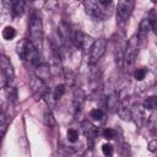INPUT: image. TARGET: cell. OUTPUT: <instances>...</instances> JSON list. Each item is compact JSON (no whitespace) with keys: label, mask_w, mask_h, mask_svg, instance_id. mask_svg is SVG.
<instances>
[{"label":"cell","mask_w":157,"mask_h":157,"mask_svg":"<svg viewBox=\"0 0 157 157\" xmlns=\"http://www.w3.org/2000/svg\"><path fill=\"white\" fill-rule=\"evenodd\" d=\"M25 6H26V4H25V1H22V0L13 1V2L11 4V11H12L13 16H21V15H23V12H25Z\"/></svg>","instance_id":"5bb4252c"},{"label":"cell","mask_w":157,"mask_h":157,"mask_svg":"<svg viewBox=\"0 0 157 157\" xmlns=\"http://www.w3.org/2000/svg\"><path fill=\"white\" fill-rule=\"evenodd\" d=\"M147 72H148L147 67H140V69H137V70L134 72V78L137 80V81H142V80L146 77Z\"/></svg>","instance_id":"603a6c76"},{"label":"cell","mask_w":157,"mask_h":157,"mask_svg":"<svg viewBox=\"0 0 157 157\" xmlns=\"http://www.w3.org/2000/svg\"><path fill=\"white\" fill-rule=\"evenodd\" d=\"M107 108L110 113H114L118 110L119 108V99L117 97V94H110L108 98H107Z\"/></svg>","instance_id":"9a60e30c"},{"label":"cell","mask_w":157,"mask_h":157,"mask_svg":"<svg viewBox=\"0 0 157 157\" xmlns=\"http://www.w3.org/2000/svg\"><path fill=\"white\" fill-rule=\"evenodd\" d=\"M148 21H150V25H151V29L155 32L156 31V13H155V10H152L151 12H150V15H148Z\"/></svg>","instance_id":"f546056e"},{"label":"cell","mask_w":157,"mask_h":157,"mask_svg":"<svg viewBox=\"0 0 157 157\" xmlns=\"http://www.w3.org/2000/svg\"><path fill=\"white\" fill-rule=\"evenodd\" d=\"M6 96L10 97L9 99H11L12 102H15L16 98H17V92H16V90L13 87H6Z\"/></svg>","instance_id":"f1b7e54d"},{"label":"cell","mask_w":157,"mask_h":157,"mask_svg":"<svg viewBox=\"0 0 157 157\" xmlns=\"http://www.w3.org/2000/svg\"><path fill=\"white\" fill-rule=\"evenodd\" d=\"M31 90L34 94L39 96V97H44V94L48 92V88H47V85L45 82L40 81L39 78H37L36 76L32 78L31 81Z\"/></svg>","instance_id":"30bf717a"},{"label":"cell","mask_w":157,"mask_h":157,"mask_svg":"<svg viewBox=\"0 0 157 157\" xmlns=\"http://www.w3.org/2000/svg\"><path fill=\"white\" fill-rule=\"evenodd\" d=\"M103 115H104V113H103V110L101 108H94V109H92L90 112V117L93 120H101L103 118Z\"/></svg>","instance_id":"484cf974"},{"label":"cell","mask_w":157,"mask_h":157,"mask_svg":"<svg viewBox=\"0 0 157 157\" xmlns=\"http://www.w3.org/2000/svg\"><path fill=\"white\" fill-rule=\"evenodd\" d=\"M83 92L81 90H76L75 91V94H74V108L75 110H80L81 105H82V102H83Z\"/></svg>","instance_id":"ac0fdd59"},{"label":"cell","mask_w":157,"mask_h":157,"mask_svg":"<svg viewBox=\"0 0 157 157\" xmlns=\"http://www.w3.org/2000/svg\"><path fill=\"white\" fill-rule=\"evenodd\" d=\"M107 49V40L104 38L96 39L90 49V64H96L104 55Z\"/></svg>","instance_id":"8992f818"},{"label":"cell","mask_w":157,"mask_h":157,"mask_svg":"<svg viewBox=\"0 0 157 157\" xmlns=\"http://www.w3.org/2000/svg\"><path fill=\"white\" fill-rule=\"evenodd\" d=\"M102 135L105 140H113L115 136H117V131L114 129H110V128H105L103 131H102Z\"/></svg>","instance_id":"4316f807"},{"label":"cell","mask_w":157,"mask_h":157,"mask_svg":"<svg viewBox=\"0 0 157 157\" xmlns=\"http://www.w3.org/2000/svg\"><path fill=\"white\" fill-rule=\"evenodd\" d=\"M135 6V1L132 0H121L117 5V21L120 25H124L128 22L132 10Z\"/></svg>","instance_id":"277c9868"},{"label":"cell","mask_w":157,"mask_h":157,"mask_svg":"<svg viewBox=\"0 0 157 157\" xmlns=\"http://www.w3.org/2000/svg\"><path fill=\"white\" fill-rule=\"evenodd\" d=\"M44 123H45L49 128L56 125L55 118H54V115H53V113H52V110H50L49 108H47V109L44 110Z\"/></svg>","instance_id":"ffe728a7"},{"label":"cell","mask_w":157,"mask_h":157,"mask_svg":"<svg viewBox=\"0 0 157 157\" xmlns=\"http://www.w3.org/2000/svg\"><path fill=\"white\" fill-rule=\"evenodd\" d=\"M142 107L147 110H151L153 112L156 108H157V97L156 96H150L147 97L144 102H142Z\"/></svg>","instance_id":"e0dca14e"},{"label":"cell","mask_w":157,"mask_h":157,"mask_svg":"<svg viewBox=\"0 0 157 157\" xmlns=\"http://www.w3.org/2000/svg\"><path fill=\"white\" fill-rule=\"evenodd\" d=\"M130 114H131V119L135 120L136 125L141 126L142 121H144V113L139 104H135V105H132V108H130Z\"/></svg>","instance_id":"7c38bea8"},{"label":"cell","mask_w":157,"mask_h":157,"mask_svg":"<svg viewBox=\"0 0 157 157\" xmlns=\"http://www.w3.org/2000/svg\"><path fill=\"white\" fill-rule=\"evenodd\" d=\"M139 48H140V38L137 34H134L129 38L128 40V44L125 47V50L123 52L124 53V63L130 65L135 61L136 56H137V53H139Z\"/></svg>","instance_id":"7a4b0ae2"},{"label":"cell","mask_w":157,"mask_h":157,"mask_svg":"<svg viewBox=\"0 0 157 157\" xmlns=\"http://www.w3.org/2000/svg\"><path fill=\"white\" fill-rule=\"evenodd\" d=\"M156 147H157V140H156V139H153L152 141H150V142H148L147 148H148V151L155 152V151H156Z\"/></svg>","instance_id":"4dcf8cb0"},{"label":"cell","mask_w":157,"mask_h":157,"mask_svg":"<svg viewBox=\"0 0 157 157\" xmlns=\"http://www.w3.org/2000/svg\"><path fill=\"white\" fill-rule=\"evenodd\" d=\"M70 40L77 49H82V50H86V52L91 49V47H92V44L94 42L90 36H87L86 33L81 32L80 29H75V31L71 32Z\"/></svg>","instance_id":"3957f363"},{"label":"cell","mask_w":157,"mask_h":157,"mask_svg":"<svg viewBox=\"0 0 157 157\" xmlns=\"http://www.w3.org/2000/svg\"><path fill=\"white\" fill-rule=\"evenodd\" d=\"M34 75L37 78H39L43 82H47L48 80H50V69L47 64H38L34 69Z\"/></svg>","instance_id":"8fae6325"},{"label":"cell","mask_w":157,"mask_h":157,"mask_svg":"<svg viewBox=\"0 0 157 157\" xmlns=\"http://www.w3.org/2000/svg\"><path fill=\"white\" fill-rule=\"evenodd\" d=\"M28 42H29V39H21L16 45V53L20 56V59H22V60L25 59V54H26V49H27Z\"/></svg>","instance_id":"2e32d148"},{"label":"cell","mask_w":157,"mask_h":157,"mask_svg":"<svg viewBox=\"0 0 157 157\" xmlns=\"http://www.w3.org/2000/svg\"><path fill=\"white\" fill-rule=\"evenodd\" d=\"M118 114H119V117L123 119V120H131V114H130V108H128L126 105H124V104H121V105H119V108H118Z\"/></svg>","instance_id":"d6986e66"},{"label":"cell","mask_w":157,"mask_h":157,"mask_svg":"<svg viewBox=\"0 0 157 157\" xmlns=\"http://www.w3.org/2000/svg\"><path fill=\"white\" fill-rule=\"evenodd\" d=\"M6 129H7V119L5 118V114L0 113V140L5 135Z\"/></svg>","instance_id":"cb8c5ba5"},{"label":"cell","mask_w":157,"mask_h":157,"mask_svg":"<svg viewBox=\"0 0 157 157\" xmlns=\"http://www.w3.org/2000/svg\"><path fill=\"white\" fill-rule=\"evenodd\" d=\"M81 129L83 135L91 141H93L98 136V128L94 124H92L90 120H83L81 123Z\"/></svg>","instance_id":"9c48e42d"},{"label":"cell","mask_w":157,"mask_h":157,"mask_svg":"<svg viewBox=\"0 0 157 157\" xmlns=\"http://www.w3.org/2000/svg\"><path fill=\"white\" fill-rule=\"evenodd\" d=\"M64 93H65V85H64V83H59V85H56L55 88L53 90L52 96H53L54 101H58V99H60V98L63 97Z\"/></svg>","instance_id":"7402d4cb"},{"label":"cell","mask_w":157,"mask_h":157,"mask_svg":"<svg viewBox=\"0 0 157 157\" xmlns=\"http://www.w3.org/2000/svg\"><path fill=\"white\" fill-rule=\"evenodd\" d=\"M28 32L31 37V43L40 50L42 43H43V23L42 17L37 11H33L29 17V25H28Z\"/></svg>","instance_id":"6da1fadb"},{"label":"cell","mask_w":157,"mask_h":157,"mask_svg":"<svg viewBox=\"0 0 157 157\" xmlns=\"http://www.w3.org/2000/svg\"><path fill=\"white\" fill-rule=\"evenodd\" d=\"M0 70H1L6 82H9L13 78V76H15L13 65H12L11 60L5 54H0Z\"/></svg>","instance_id":"52a82bcc"},{"label":"cell","mask_w":157,"mask_h":157,"mask_svg":"<svg viewBox=\"0 0 157 157\" xmlns=\"http://www.w3.org/2000/svg\"><path fill=\"white\" fill-rule=\"evenodd\" d=\"M83 7L86 10V13L94 17V18H98V20H104L105 16L108 15L109 16V11H107L104 7H102L98 1H94V0H86L83 2Z\"/></svg>","instance_id":"5b68a950"},{"label":"cell","mask_w":157,"mask_h":157,"mask_svg":"<svg viewBox=\"0 0 157 157\" xmlns=\"http://www.w3.org/2000/svg\"><path fill=\"white\" fill-rule=\"evenodd\" d=\"M102 152H103V155L105 157H112V155H113V146L110 144H104L102 146Z\"/></svg>","instance_id":"83f0119b"},{"label":"cell","mask_w":157,"mask_h":157,"mask_svg":"<svg viewBox=\"0 0 157 157\" xmlns=\"http://www.w3.org/2000/svg\"><path fill=\"white\" fill-rule=\"evenodd\" d=\"M66 136L69 142H76L78 140V131L76 129H69L66 132Z\"/></svg>","instance_id":"d4e9b609"},{"label":"cell","mask_w":157,"mask_h":157,"mask_svg":"<svg viewBox=\"0 0 157 157\" xmlns=\"http://www.w3.org/2000/svg\"><path fill=\"white\" fill-rule=\"evenodd\" d=\"M16 37V31L13 27L11 26H6L4 29H2V38L5 40H11Z\"/></svg>","instance_id":"44dd1931"},{"label":"cell","mask_w":157,"mask_h":157,"mask_svg":"<svg viewBox=\"0 0 157 157\" xmlns=\"http://www.w3.org/2000/svg\"><path fill=\"white\" fill-rule=\"evenodd\" d=\"M23 60L29 61L34 66H37L38 64H40V53H39V49H37L31 43V40L28 42V45H27V49H26V54H25V59Z\"/></svg>","instance_id":"ba28073f"},{"label":"cell","mask_w":157,"mask_h":157,"mask_svg":"<svg viewBox=\"0 0 157 157\" xmlns=\"http://www.w3.org/2000/svg\"><path fill=\"white\" fill-rule=\"evenodd\" d=\"M150 31H152V29H151V25H150L148 18L146 17V18H144V20L140 22V25H139V33H137L139 38L141 39V38L147 37V34L150 33Z\"/></svg>","instance_id":"4fadbf2b"}]
</instances>
